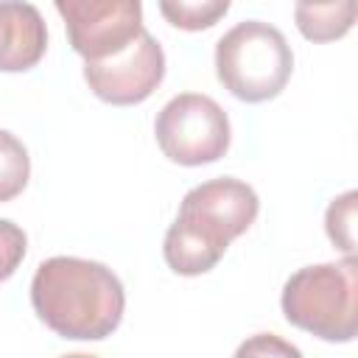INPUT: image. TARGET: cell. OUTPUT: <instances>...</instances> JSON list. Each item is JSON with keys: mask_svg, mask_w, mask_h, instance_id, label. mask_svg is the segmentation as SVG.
<instances>
[{"mask_svg": "<svg viewBox=\"0 0 358 358\" xmlns=\"http://www.w3.org/2000/svg\"><path fill=\"white\" fill-rule=\"evenodd\" d=\"M31 305L56 336L67 341H103L123 319L126 291L109 266L56 255L36 266Z\"/></svg>", "mask_w": 358, "mask_h": 358, "instance_id": "6da1fadb", "label": "cell"}, {"mask_svg": "<svg viewBox=\"0 0 358 358\" xmlns=\"http://www.w3.org/2000/svg\"><path fill=\"white\" fill-rule=\"evenodd\" d=\"M280 305L288 324L322 341H352L358 336L355 255H344V260L336 263L302 266L285 280Z\"/></svg>", "mask_w": 358, "mask_h": 358, "instance_id": "7a4b0ae2", "label": "cell"}, {"mask_svg": "<svg viewBox=\"0 0 358 358\" xmlns=\"http://www.w3.org/2000/svg\"><path fill=\"white\" fill-rule=\"evenodd\" d=\"M294 70V53L280 28L246 20L215 45V73L229 95L246 103L277 98Z\"/></svg>", "mask_w": 358, "mask_h": 358, "instance_id": "3957f363", "label": "cell"}, {"mask_svg": "<svg viewBox=\"0 0 358 358\" xmlns=\"http://www.w3.org/2000/svg\"><path fill=\"white\" fill-rule=\"evenodd\" d=\"M154 137L159 151L185 168L215 162L232 143L227 112L201 92L173 95L154 120Z\"/></svg>", "mask_w": 358, "mask_h": 358, "instance_id": "277c9868", "label": "cell"}, {"mask_svg": "<svg viewBox=\"0 0 358 358\" xmlns=\"http://www.w3.org/2000/svg\"><path fill=\"white\" fill-rule=\"evenodd\" d=\"M70 48L84 62L120 53L143 31V0H53Z\"/></svg>", "mask_w": 358, "mask_h": 358, "instance_id": "5b68a950", "label": "cell"}, {"mask_svg": "<svg viewBox=\"0 0 358 358\" xmlns=\"http://www.w3.org/2000/svg\"><path fill=\"white\" fill-rule=\"evenodd\" d=\"M165 78L162 45L143 28L120 53L84 62V81L95 98L112 106H134L151 98Z\"/></svg>", "mask_w": 358, "mask_h": 358, "instance_id": "8992f818", "label": "cell"}, {"mask_svg": "<svg viewBox=\"0 0 358 358\" xmlns=\"http://www.w3.org/2000/svg\"><path fill=\"white\" fill-rule=\"evenodd\" d=\"M257 213H260V199L252 185L232 176H218L190 187L179 204L176 218L193 224L204 235L229 246L238 235H243L255 224Z\"/></svg>", "mask_w": 358, "mask_h": 358, "instance_id": "52a82bcc", "label": "cell"}, {"mask_svg": "<svg viewBox=\"0 0 358 358\" xmlns=\"http://www.w3.org/2000/svg\"><path fill=\"white\" fill-rule=\"evenodd\" d=\"M45 50L48 25L39 8L25 0H0V70H31L42 62Z\"/></svg>", "mask_w": 358, "mask_h": 358, "instance_id": "ba28073f", "label": "cell"}, {"mask_svg": "<svg viewBox=\"0 0 358 358\" xmlns=\"http://www.w3.org/2000/svg\"><path fill=\"white\" fill-rule=\"evenodd\" d=\"M227 246L218 243L215 238L204 235L201 229H196L193 224L176 218L162 241V257L168 263L171 271L182 274V277H199L207 274L210 268H215V263L224 257Z\"/></svg>", "mask_w": 358, "mask_h": 358, "instance_id": "9c48e42d", "label": "cell"}, {"mask_svg": "<svg viewBox=\"0 0 358 358\" xmlns=\"http://www.w3.org/2000/svg\"><path fill=\"white\" fill-rule=\"evenodd\" d=\"M294 20H296V28L305 39L336 42V39L347 36L355 25V0H336V3L319 6V8L296 6Z\"/></svg>", "mask_w": 358, "mask_h": 358, "instance_id": "30bf717a", "label": "cell"}, {"mask_svg": "<svg viewBox=\"0 0 358 358\" xmlns=\"http://www.w3.org/2000/svg\"><path fill=\"white\" fill-rule=\"evenodd\" d=\"M232 0H159V14L179 31H207L221 22Z\"/></svg>", "mask_w": 358, "mask_h": 358, "instance_id": "8fae6325", "label": "cell"}, {"mask_svg": "<svg viewBox=\"0 0 358 358\" xmlns=\"http://www.w3.org/2000/svg\"><path fill=\"white\" fill-rule=\"evenodd\" d=\"M31 176V157L22 140L0 129V204L17 199Z\"/></svg>", "mask_w": 358, "mask_h": 358, "instance_id": "7c38bea8", "label": "cell"}, {"mask_svg": "<svg viewBox=\"0 0 358 358\" xmlns=\"http://www.w3.org/2000/svg\"><path fill=\"white\" fill-rule=\"evenodd\" d=\"M355 204H358V193L347 190L336 196L324 213L327 238L341 255H355Z\"/></svg>", "mask_w": 358, "mask_h": 358, "instance_id": "4fadbf2b", "label": "cell"}, {"mask_svg": "<svg viewBox=\"0 0 358 358\" xmlns=\"http://www.w3.org/2000/svg\"><path fill=\"white\" fill-rule=\"evenodd\" d=\"M25 249H28L25 232L14 221L0 218V282H6L20 268Z\"/></svg>", "mask_w": 358, "mask_h": 358, "instance_id": "5bb4252c", "label": "cell"}, {"mask_svg": "<svg viewBox=\"0 0 358 358\" xmlns=\"http://www.w3.org/2000/svg\"><path fill=\"white\" fill-rule=\"evenodd\" d=\"M238 355H299V350L274 333H257L238 347Z\"/></svg>", "mask_w": 358, "mask_h": 358, "instance_id": "9a60e30c", "label": "cell"}, {"mask_svg": "<svg viewBox=\"0 0 358 358\" xmlns=\"http://www.w3.org/2000/svg\"><path fill=\"white\" fill-rule=\"evenodd\" d=\"M336 0H296V6H305V8H319V6H330Z\"/></svg>", "mask_w": 358, "mask_h": 358, "instance_id": "2e32d148", "label": "cell"}]
</instances>
